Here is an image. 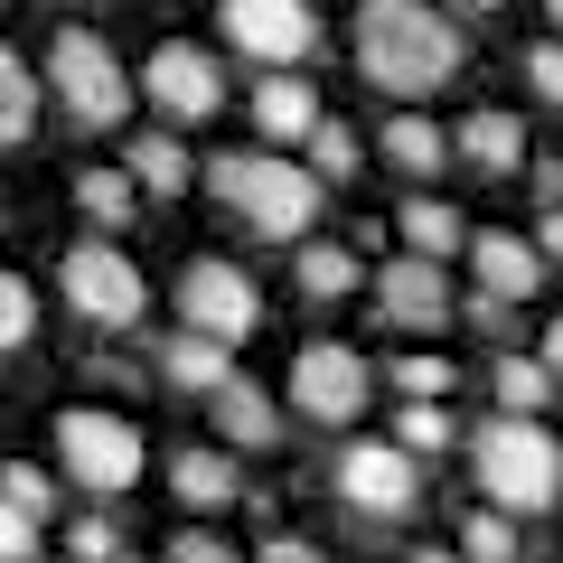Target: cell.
<instances>
[{
	"mask_svg": "<svg viewBox=\"0 0 563 563\" xmlns=\"http://www.w3.org/2000/svg\"><path fill=\"white\" fill-rule=\"evenodd\" d=\"M291 282H301V301H357V254L347 244H291Z\"/></svg>",
	"mask_w": 563,
	"mask_h": 563,
	"instance_id": "e0dca14e",
	"label": "cell"
},
{
	"mask_svg": "<svg viewBox=\"0 0 563 563\" xmlns=\"http://www.w3.org/2000/svg\"><path fill=\"white\" fill-rule=\"evenodd\" d=\"M47 85H57V103H66L76 132H122V122H132V76H122V57L95 29H57V38H47Z\"/></svg>",
	"mask_w": 563,
	"mask_h": 563,
	"instance_id": "277c9868",
	"label": "cell"
},
{
	"mask_svg": "<svg viewBox=\"0 0 563 563\" xmlns=\"http://www.w3.org/2000/svg\"><path fill=\"white\" fill-rule=\"evenodd\" d=\"M113 554H122V536H113L103 517H85V526H76V563H113Z\"/></svg>",
	"mask_w": 563,
	"mask_h": 563,
	"instance_id": "e575fe53",
	"label": "cell"
},
{
	"mask_svg": "<svg viewBox=\"0 0 563 563\" xmlns=\"http://www.w3.org/2000/svg\"><path fill=\"white\" fill-rule=\"evenodd\" d=\"M0 563H38V517H20L10 498H0Z\"/></svg>",
	"mask_w": 563,
	"mask_h": 563,
	"instance_id": "d6a6232c",
	"label": "cell"
},
{
	"mask_svg": "<svg viewBox=\"0 0 563 563\" xmlns=\"http://www.w3.org/2000/svg\"><path fill=\"white\" fill-rule=\"evenodd\" d=\"M225 10V47L254 66H310L320 57V10L310 0H217Z\"/></svg>",
	"mask_w": 563,
	"mask_h": 563,
	"instance_id": "9c48e42d",
	"label": "cell"
},
{
	"mask_svg": "<svg viewBox=\"0 0 563 563\" xmlns=\"http://www.w3.org/2000/svg\"><path fill=\"white\" fill-rule=\"evenodd\" d=\"M0 498L20 507V517H38V526H47V507H57V488H47V470H29V461H10V470H0Z\"/></svg>",
	"mask_w": 563,
	"mask_h": 563,
	"instance_id": "f1b7e54d",
	"label": "cell"
},
{
	"mask_svg": "<svg viewBox=\"0 0 563 563\" xmlns=\"http://www.w3.org/2000/svg\"><path fill=\"white\" fill-rule=\"evenodd\" d=\"M526 85H536V103H554V113H563V38L526 47Z\"/></svg>",
	"mask_w": 563,
	"mask_h": 563,
	"instance_id": "1f68e13d",
	"label": "cell"
},
{
	"mask_svg": "<svg viewBox=\"0 0 563 563\" xmlns=\"http://www.w3.org/2000/svg\"><path fill=\"white\" fill-rule=\"evenodd\" d=\"M461 10H507V0H461Z\"/></svg>",
	"mask_w": 563,
	"mask_h": 563,
	"instance_id": "f35d334b",
	"label": "cell"
},
{
	"mask_svg": "<svg viewBox=\"0 0 563 563\" xmlns=\"http://www.w3.org/2000/svg\"><path fill=\"white\" fill-rule=\"evenodd\" d=\"M385 376H395L413 404H442V395H451V366H442V357H395Z\"/></svg>",
	"mask_w": 563,
	"mask_h": 563,
	"instance_id": "4dcf8cb0",
	"label": "cell"
},
{
	"mask_svg": "<svg viewBox=\"0 0 563 563\" xmlns=\"http://www.w3.org/2000/svg\"><path fill=\"white\" fill-rule=\"evenodd\" d=\"M544 376H554V385H563V320H554V329H544Z\"/></svg>",
	"mask_w": 563,
	"mask_h": 563,
	"instance_id": "74e56055",
	"label": "cell"
},
{
	"mask_svg": "<svg viewBox=\"0 0 563 563\" xmlns=\"http://www.w3.org/2000/svg\"><path fill=\"white\" fill-rule=\"evenodd\" d=\"M488 376H498V413H544V404H554V376H544V357H498Z\"/></svg>",
	"mask_w": 563,
	"mask_h": 563,
	"instance_id": "4316f807",
	"label": "cell"
},
{
	"mask_svg": "<svg viewBox=\"0 0 563 563\" xmlns=\"http://www.w3.org/2000/svg\"><path fill=\"white\" fill-rule=\"evenodd\" d=\"M263 563H320V544H301V536H273V544H263Z\"/></svg>",
	"mask_w": 563,
	"mask_h": 563,
	"instance_id": "8d00e7d4",
	"label": "cell"
},
{
	"mask_svg": "<svg viewBox=\"0 0 563 563\" xmlns=\"http://www.w3.org/2000/svg\"><path fill=\"white\" fill-rule=\"evenodd\" d=\"M404 244H413V254L422 263H442V254H461V244H470V217H461V207H442V198H404Z\"/></svg>",
	"mask_w": 563,
	"mask_h": 563,
	"instance_id": "ffe728a7",
	"label": "cell"
},
{
	"mask_svg": "<svg viewBox=\"0 0 563 563\" xmlns=\"http://www.w3.org/2000/svg\"><path fill=\"white\" fill-rule=\"evenodd\" d=\"M376 151H385V169H404V179H432V169L451 161V141L432 132L422 113H395V122H385V141H376Z\"/></svg>",
	"mask_w": 563,
	"mask_h": 563,
	"instance_id": "7402d4cb",
	"label": "cell"
},
{
	"mask_svg": "<svg viewBox=\"0 0 563 563\" xmlns=\"http://www.w3.org/2000/svg\"><path fill=\"white\" fill-rule=\"evenodd\" d=\"M301 151H310V179H320V188L357 179V161H366V151H357V132H347V122H329V113L301 132Z\"/></svg>",
	"mask_w": 563,
	"mask_h": 563,
	"instance_id": "484cf974",
	"label": "cell"
},
{
	"mask_svg": "<svg viewBox=\"0 0 563 563\" xmlns=\"http://www.w3.org/2000/svg\"><path fill=\"white\" fill-rule=\"evenodd\" d=\"M169 488H179L188 507H235V498H244V470H235V451L198 442V451H179V461H169Z\"/></svg>",
	"mask_w": 563,
	"mask_h": 563,
	"instance_id": "9a60e30c",
	"label": "cell"
},
{
	"mask_svg": "<svg viewBox=\"0 0 563 563\" xmlns=\"http://www.w3.org/2000/svg\"><path fill=\"white\" fill-rule=\"evenodd\" d=\"M544 20H554V29H563V0H544Z\"/></svg>",
	"mask_w": 563,
	"mask_h": 563,
	"instance_id": "ab89813d",
	"label": "cell"
},
{
	"mask_svg": "<svg viewBox=\"0 0 563 563\" xmlns=\"http://www.w3.org/2000/svg\"><path fill=\"white\" fill-rule=\"evenodd\" d=\"M29 132H38V76H29L20 47L0 38V151H20Z\"/></svg>",
	"mask_w": 563,
	"mask_h": 563,
	"instance_id": "44dd1931",
	"label": "cell"
},
{
	"mask_svg": "<svg viewBox=\"0 0 563 563\" xmlns=\"http://www.w3.org/2000/svg\"><path fill=\"white\" fill-rule=\"evenodd\" d=\"M461 29L432 10V0H357V76L376 85V95H442L451 76H461Z\"/></svg>",
	"mask_w": 563,
	"mask_h": 563,
	"instance_id": "6da1fadb",
	"label": "cell"
},
{
	"mask_svg": "<svg viewBox=\"0 0 563 563\" xmlns=\"http://www.w3.org/2000/svg\"><path fill=\"white\" fill-rule=\"evenodd\" d=\"M376 310L395 329H451V273H442V263H422V254L385 263V273H376Z\"/></svg>",
	"mask_w": 563,
	"mask_h": 563,
	"instance_id": "5bb4252c",
	"label": "cell"
},
{
	"mask_svg": "<svg viewBox=\"0 0 563 563\" xmlns=\"http://www.w3.org/2000/svg\"><path fill=\"white\" fill-rule=\"evenodd\" d=\"M207 413H217V442L225 451H282V432H291V413H282L254 376H235V366L207 385Z\"/></svg>",
	"mask_w": 563,
	"mask_h": 563,
	"instance_id": "7c38bea8",
	"label": "cell"
},
{
	"mask_svg": "<svg viewBox=\"0 0 563 563\" xmlns=\"http://www.w3.org/2000/svg\"><path fill=\"white\" fill-rule=\"evenodd\" d=\"M57 451H66V479L95 488V498H122L141 479V432L122 413H95V404H66L57 413Z\"/></svg>",
	"mask_w": 563,
	"mask_h": 563,
	"instance_id": "5b68a950",
	"label": "cell"
},
{
	"mask_svg": "<svg viewBox=\"0 0 563 563\" xmlns=\"http://www.w3.org/2000/svg\"><path fill=\"white\" fill-rule=\"evenodd\" d=\"M339 498L357 507V517H376V526H395V517H413V498H422V470H413V451L404 442H357V451H339Z\"/></svg>",
	"mask_w": 563,
	"mask_h": 563,
	"instance_id": "30bf717a",
	"label": "cell"
},
{
	"mask_svg": "<svg viewBox=\"0 0 563 563\" xmlns=\"http://www.w3.org/2000/svg\"><path fill=\"white\" fill-rule=\"evenodd\" d=\"M395 442H404V451H442V442H451V413H442V404H413V395H404Z\"/></svg>",
	"mask_w": 563,
	"mask_h": 563,
	"instance_id": "f546056e",
	"label": "cell"
},
{
	"mask_svg": "<svg viewBox=\"0 0 563 563\" xmlns=\"http://www.w3.org/2000/svg\"><path fill=\"white\" fill-rule=\"evenodd\" d=\"M132 95H151V113H169V122H207L225 103V66L207 57V47L169 38V47H151V66L132 76Z\"/></svg>",
	"mask_w": 563,
	"mask_h": 563,
	"instance_id": "8fae6325",
	"label": "cell"
},
{
	"mask_svg": "<svg viewBox=\"0 0 563 563\" xmlns=\"http://www.w3.org/2000/svg\"><path fill=\"white\" fill-rule=\"evenodd\" d=\"M451 151H461L470 169H488V179H507V169L526 161V122L517 113H470L461 132H451Z\"/></svg>",
	"mask_w": 563,
	"mask_h": 563,
	"instance_id": "2e32d148",
	"label": "cell"
},
{
	"mask_svg": "<svg viewBox=\"0 0 563 563\" xmlns=\"http://www.w3.org/2000/svg\"><path fill=\"white\" fill-rule=\"evenodd\" d=\"M225 366H235V357H225L217 339H198V329H179V339L161 347V376H169V385H188V395H207V385H217Z\"/></svg>",
	"mask_w": 563,
	"mask_h": 563,
	"instance_id": "d4e9b609",
	"label": "cell"
},
{
	"mask_svg": "<svg viewBox=\"0 0 563 563\" xmlns=\"http://www.w3.org/2000/svg\"><path fill=\"white\" fill-rule=\"evenodd\" d=\"M536 254L563 263V207H544V217H536Z\"/></svg>",
	"mask_w": 563,
	"mask_h": 563,
	"instance_id": "d590c367",
	"label": "cell"
},
{
	"mask_svg": "<svg viewBox=\"0 0 563 563\" xmlns=\"http://www.w3.org/2000/svg\"><path fill=\"white\" fill-rule=\"evenodd\" d=\"M366 395H376V376H366L357 347L339 339H310L301 357H291V413L320 422V432H347V422L366 413Z\"/></svg>",
	"mask_w": 563,
	"mask_h": 563,
	"instance_id": "ba28073f",
	"label": "cell"
},
{
	"mask_svg": "<svg viewBox=\"0 0 563 563\" xmlns=\"http://www.w3.org/2000/svg\"><path fill=\"white\" fill-rule=\"evenodd\" d=\"M179 320L198 329V339H217V347H244V339H254V320H263L254 273L225 263V254H198V263L179 273Z\"/></svg>",
	"mask_w": 563,
	"mask_h": 563,
	"instance_id": "52a82bcc",
	"label": "cell"
},
{
	"mask_svg": "<svg viewBox=\"0 0 563 563\" xmlns=\"http://www.w3.org/2000/svg\"><path fill=\"white\" fill-rule=\"evenodd\" d=\"M132 188H151V198H179L188 179H198V161H188V141H169V132H141L132 141Z\"/></svg>",
	"mask_w": 563,
	"mask_h": 563,
	"instance_id": "d6986e66",
	"label": "cell"
},
{
	"mask_svg": "<svg viewBox=\"0 0 563 563\" xmlns=\"http://www.w3.org/2000/svg\"><path fill=\"white\" fill-rule=\"evenodd\" d=\"M113 563H141V554H113Z\"/></svg>",
	"mask_w": 563,
	"mask_h": 563,
	"instance_id": "60d3db41",
	"label": "cell"
},
{
	"mask_svg": "<svg viewBox=\"0 0 563 563\" xmlns=\"http://www.w3.org/2000/svg\"><path fill=\"white\" fill-rule=\"evenodd\" d=\"M470 273H479V310H507V301H536L544 254H536V235L488 225V235H470Z\"/></svg>",
	"mask_w": 563,
	"mask_h": 563,
	"instance_id": "4fadbf2b",
	"label": "cell"
},
{
	"mask_svg": "<svg viewBox=\"0 0 563 563\" xmlns=\"http://www.w3.org/2000/svg\"><path fill=\"white\" fill-rule=\"evenodd\" d=\"M461 563H526V536L507 507H470L461 517Z\"/></svg>",
	"mask_w": 563,
	"mask_h": 563,
	"instance_id": "603a6c76",
	"label": "cell"
},
{
	"mask_svg": "<svg viewBox=\"0 0 563 563\" xmlns=\"http://www.w3.org/2000/svg\"><path fill=\"white\" fill-rule=\"evenodd\" d=\"M207 188H217V207H235L244 235H263V244H301L310 225H320V179H310L301 161H273V151H225V161H207Z\"/></svg>",
	"mask_w": 563,
	"mask_h": 563,
	"instance_id": "7a4b0ae2",
	"label": "cell"
},
{
	"mask_svg": "<svg viewBox=\"0 0 563 563\" xmlns=\"http://www.w3.org/2000/svg\"><path fill=\"white\" fill-rule=\"evenodd\" d=\"M76 207L95 225H132L141 217V188H132V169H76Z\"/></svg>",
	"mask_w": 563,
	"mask_h": 563,
	"instance_id": "cb8c5ba5",
	"label": "cell"
},
{
	"mask_svg": "<svg viewBox=\"0 0 563 563\" xmlns=\"http://www.w3.org/2000/svg\"><path fill=\"white\" fill-rule=\"evenodd\" d=\"M169 563H244L225 536H207V526H179V544H169Z\"/></svg>",
	"mask_w": 563,
	"mask_h": 563,
	"instance_id": "836d02e7",
	"label": "cell"
},
{
	"mask_svg": "<svg viewBox=\"0 0 563 563\" xmlns=\"http://www.w3.org/2000/svg\"><path fill=\"white\" fill-rule=\"evenodd\" d=\"M254 122L273 141H301L310 122H320V95H310V76H263L254 85Z\"/></svg>",
	"mask_w": 563,
	"mask_h": 563,
	"instance_id": "ac0fdd59",
	"label": "cell"
},
{
	"mask_svg": "<svg viewBox=\"0 0 563 563\" xmlns=\"http://www.w3.org/2000/svg\"><path fill=\"white\" fill-rule=\"evenodd\" d=\"M29 339H38V291L20 273H0V357H20Z\"/></svg>",
	"mask_w": 563,
	"mask_h": 563,
	"instance_id": "83f0119b",
	"label": "cell"
},
{
	"mask_svg": "<svg viewBox=\"0 0 563 563\" xmlns=\"http://www.w3.org/2000/svg\"><path fill=\"white\" fill-rule=\"evenodd\" d=\"M470 470H479L488 507H507V517H544V507L563 498V451L554 432H544L536 413H498L470 432Z\"/></svg>",
	"mask_w": 563,
	"mask_h": 563,
	"instance_id": "3957f363",
	"label": "cell"
},
{
	"mask_svg": "<svg viewBox=\"0 0 563 563\" xmlns=\"http://www.w3.org/2000/svg\"><path fill=\"white\" fill-rule=\"evenodd\" d=\"M57 291H66V310H76L85 329H132L141 310H151V291H141L132 254H113V244H66Z\"/></svg>",
	"mask_w": 563,
	"mask_h": 563,
	"instance_id": "8992f818",
	"label": "cell"
}]
</instances>
